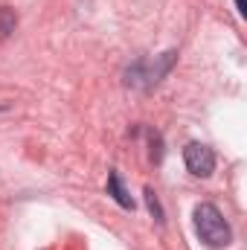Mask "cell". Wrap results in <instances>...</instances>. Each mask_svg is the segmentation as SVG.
<instances>
[{"mask_svg":"<svg viewBox=\"0 0 247 250\" xmlns=\"http://www.w3.org/2000/svg\"><path fill=\"white\" fill-rule=\"evenodd\" d=\"M195 230H198L201 242H206L209 248H227L233 242V230L215 204H198L195 207Z\"/></svg>","mask_w":247,"mask_h":250,"instance_id":"obj_1","label":"cell"},{"mask_svg":"<svg viewBox=\"0 0 247 250\" xmlns=\"http://www.w3.org/2000/svg\"><path fill=\"white\" fill-rule=\"evenodd\" d=\"M172 64H175V53H163V59H140V62H134L128 67V84H137V87H154L169 70H172Z\"/></svg>","mask_w":247,"mask_h":250,"instance_id":"obj_2","label":"cell"},{"mask_svg":"<svg viewBox=\"0 0 247 250\" xmlns=\"http://www.w3.org/2000/svg\"><path fill=\"white\" fill-rule=\"evenodd\" d=\"M184 163L195 178H209L215 172V154L204 143H189L184 148Z\"/></svg>","mask_w":247,"mask_h":250,"instance_id":"obj_3","label":"cell"},{"mask_svg":"<svg viewBox=\"0 0 247 250\" xmlns=\"http://www.w3.org/2000/svg\"><path fill=\"white\" fill-rule=\"evenodd\" d=\"M108 192H111V198H114L120 207H125V209H134V201H131V195L125 192V187H123V181H120V172H117V169L108 175Z\"/></svg>","mask_w":247,"mask_h":250,"instance_id":"obj_4","label":"cell"},{"mask_svg":"<svg viewBox=\"0 0 247 250\" xmlns=\"http://www.w3.org/2000/svg\"><path fill=\"white\" fill-rule=\"evenodd\" d=\"M18 26V15L9 6H0V38H9Z\"/></svg>","mask_w":247,"mask_h":250,"instance_id":"obj_5","label":"cell"},{"mask_svg":"<svg viewBox=\"0 0 247 250\" xmlns=\"http://www.w3.org/2000/svg\"><path fill=\"white\" fill-rule=\"evenodd\" d=\"M145 204H148V209L154 212V218H157V221H163V209H160V204H157V198H154V192H151V189H145Z\"/></svg>","mask_w":247,"mask_h":250,"instance_id":"obj_6","label":"cell"},{"mask_svg":"<svg viewBox=\"0 0 247 250\" xmlns=\"http://www.w3.org/2000/svg\"><path fill=\"white\" fill-rule=\"evenodd\" d=\"M236 9H239V15H247V3L245 0H236Z\"/></svg>","mask_w":247,"mask_h":250,"instance_id":"obj_7","label":"cell"},{"mask_svg":"<svg viewBox=\"0 0 247 250\" xmlns=\"http://www.w3.org/2000/svg\"><path fill=\"white\" fill-rule=\"evenodd\" d=\"M0 111H3V108H0Z\"/></svg>","mask_w":247,"mask_h":250,"instance_id":"obj_8","label":"cell"}]
</instances>
